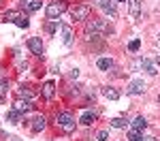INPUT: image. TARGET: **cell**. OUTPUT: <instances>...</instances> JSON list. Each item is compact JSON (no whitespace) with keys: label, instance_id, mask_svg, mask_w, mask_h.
Instances as JSON below:
<instances>
[{"label":"cell","instance_id":"obj_1","mask_svg":"<svg viewBox=\"0 0 160 141\" xmlns=\"http://www.w3.org/2000/svg\"><path fill=\"white\" fill-rule=\"evenodd\" d=\"M113 30H111L109 24H105L102 19H88L86 24V41H90V38H96L100 37V34H111Z\"/></svg>","mask_w":160,"mask_h":141},{"label":"cell","instance_id":"obj_2","mask_svg":"<svg viewBox=\"0 0 160 141\" xmlns=\"http://www.w3.org/2000/svg\"><path fill=\"white\" fill-rule=\"evenodd\" d=\"M66 9H68L66 0H51L49 4H47V9H45V17H47L49 22H58V17H60Z\"/></svg>","mask_w":160,"mask_h":141},{"label":"cell","instance_id":"obj_3","mask_svg":"<svg viewBox=\"0 0 160 141\" xmlns=\"http://www.w3.org/2000/svg\"><path fill=\"white\" fill-rule=\"evenodd\" d=\"M90 13H92V7L88 2H79L71 9V19L73 22H88L90 19Z\"/></svg>","mask_w":160,"mask_h":141},{"label":"cell","instance_id":"obj_4","mask_svg":"<svg viewBox=\"0 0 160 141\" xmlns=\"http://www.w3.org/2000/svg\"><path fill=\"white\" fill-rule=\"evenodd\" d=\"M56 124L62 126L66 133H71L75 128V115L71 113V111H62V113H58V118H56Z\"/></svg>","mask_w":160,"mask_h":141},{"label":"cell","instance_id":"obj_5","mask_svg":"<svg viewBox=\"0 0 160 141\" xmlns=\"http://www.w3.org/2000/svg\"><path fill=\"white\" fill-rule=\"evenodd\" d=\"M145 81L143 79H135V81H130L128 83V88H126V94H130V96H137V94H143L145 92Z\"/></svg>","mask_w":160,"mask_h":141},{"label":"cell","instance_id":"obj_6","mask_svg":"<svg viewBox=\"0 0 160 141\" xmlns=\"http://www.w3.org/2000/svg\"><path fill=\"white\" fill-rule=\"evenodd\" d=\"M28 49L32 51L34 56H41V53H43V49H45V47H43L41 37H30V38H28Z\"/></svg>","mask_w":160,"mask_h":141},{"label":"cell","instance_id":"obj_7","mask_svg":"<svg viewBox=\"0 0 160 141\" xmlns=\"http://www.w3.org/2000/svg\"><path fill=\"white\" fill-rule=\"evenodd\" d=\"M96 2V7H100L105 13H109L111 17H115L118 11H115V4H113V0H94Z\"/></svg>","mask_w":160,"mask_h":141},{"label":"cell","instance_id":"obj_8","mask_svg":"<svg viewBox=\"0 0 160 141\" xmlns=\"http://www.w3.org/2000/svg\"><path fill=\"white\" fill-rule=\"evenodd\" d=\"M13 109H15V111H19V113H28V111H32V109H34V105H32L30 101H26V98H19V101H15Z\"/></svg>","mask_w":160,"mask_h":141},{"label":"cell","instance_id":"obj_9","mask_svg":"<svg viewBox=\"0 0 160 141\" xmlns=\"http://www.w3.org/2000/svg\"><path fill=\"white\" fill-rule=\"evenodd\" d=\"M41 94H43L45 101H51L53 94H56V83H53V81H45V83H43V90H41Z\"/></svg>","mask_w":160,"mask_h":141},{"label":"cell","instance_id":"obj_10","mask_svg":"<svg viewBox=\"0 0 160 141\" xmlns=\"http://www.w3.org/2000/svg\"><path fill=\"white\" fill-rule=\"evenodd\" d=\"M17 94H19V98H26V101L34 98V90L30 88V86H19L17 88Z\"/></svg>","mask_w":160,"mask_h":141},{"label":"cell","instance_id":"obj_11","mask_svg":"<svg viewBox=\"0 0 160 141\" xmlns=\"http://www.w3.org/2000/svg\"><path fill=\"white\" fill-rule=\"evenodd\" d=\"M45 126H47V122H45V118H43V115H37V118L32 120V124H30V128H32L34 133H41Z\"/></svg>","mask_w":160,"mask_h":141},{"label":"cell","instance_id":"obj_12","mask_svg":"<svg viewBox=\"0 0 160 141\" xmlns=\"http://www.w3.org/2000/svg\"><path fill=\"white\" fill-rule=\"evenodd\" d=\"M79 122H81V124H86V126H90V124H94V122H96V113H94V111H83L81 118H79Z\"/></svg>","mask_w":160,"mask_h":141},{"label":"cell","instance_id":"obj_13","mask_svg":"<svg viewBox=\"0 0 160 141\" xmlns=\"http://www.w3.org/2000/svg\"><path fill=\"white\" fill-rule=\"evenodd\" d=\"M141 66L145 68V73H148V75H156V73H158L156 64L152 62V60H148V58H143V60H141Z\"/></svg>","mask_w":160,"mask_h":141},{"label":"cell","instance_id":"obj_14","mask_svg":"<svg viewBox=\"0 0 160 141\" xmlns=\"http://www.w3.org/2000/svg\"><path fill=\"white\" fill-rule=\"evenodd\" d=\"M102 94H105V98H111V101H118V98H120V90L111 88V86L102 88Z\"/></svg>","mask_w":160,"mask_h":141},{"label":"cell","instance_id":"obj_15","mask_svg":"<svg viewBox=\"0 0 160 141\" xmlns=\"http://www.w3.org/2000/svg\"><path fill=\"white\" fill-rule=\"evenodd\" d=\"M17 17H19V13H17V11H4V13H2V22H4V24H15Z\"/></svg>","mask_w":160,"mask_h":141},{"label":"cell","instance_id":"obj_16","mask_svg":"<svg viewBox=\"0 0 160 141\" xmlns=\"http://www.w3.org/2000/svg\"><path fill=\"white\" fill-rule=\"evenodd\" d=\"M141 13V0H130V17L137 19Z\"/></svg>","mask_w":160,"mask_h":141},{"label":"cell","instance_id":"obj_17","mask_svg":"<svg viewBox=\"0 0 160 141\" xmlns=\"http://www.w3.org/2000/svg\"><path fill=\"white\" fill-rule=\"evenodd\" d=\"M96 66H98L100 71H109V68H113V60L111 58H98Z\"/></svg>","mask_w":160,"mask_h":141},{"label":"cell","instance_id":"obj_18","mask_svg":"<svg viewBox=\"0 0 160 141\" xmlns=\"http://www.w3.org/2000/svg\"><path fill=\"white\" fill-rule=\"evenodd\" d=\"M24 7L28 13H34L41 9V0H28V2H24Z\"/></svg>","mask_w":160,"mask_h":141},{"label":"cell","instance_id":"obj_19","mask_svg":"<svg viewBox=\"0 0 160 141\" xmlns=\"http://www.w3.org/2000/svg\"><path fill=\"white\" fill-rule=\"evenodd\" d=\"M145 126H148V120L143 115H137L135 120H132V128H137V130H143Z\"/></svg>","mask_w":160,"mask_h":141},{"label":"cell","instance_id":"obj_20","mask_svg":"<svg viewBox=\"0 0 160 141\" xmlns=\"http://www.w3.org/2000/svg\"><path fill=\"white\" fill-rule=\"evenodd\" d=\"M62 41H64V45H71V43H73V32H71L68 26L62 28Z\"/></svg>","mask_w":160,"mask_h":141},{"label":"cell","instance_id":"obj_21","mask_svg":"<svg viewBox=\"0 0 160 141\" xmlns=\"http://www.w3.org/2000/svg\"><path fill=\"white\" fill-rule=\"evenodd\" d=\"M7 120H9L11 124H19V122H22V113H19V111H15V109H11V111L7 113Z\"/></svg>","mask_w":160,"mask_h":141},{"label":"cell","instance_id":"obj_22","mask_svg":"<svg viewBox=\"0 0 160 141\" xmlns=\"http://www.w3.org/2000/svg\"><path fill=\"white\" fill-rule=\"evenodd\" d=\"M126 124H128L126 118H113V120H111V126H113V128H124Z\"/></svg>","mask_w":160,"mask_h":141},{"label":"cell","instance_id":"obj_23","mask_svg":"<svg viewBox=\"0 0 160 141\" xmlns=\"http://www.w3.org/2000/svg\"><path fill=\"white\" fill-rule=\"evenodd\" d=\"M7 92H9V83H7V79H2L0 81V103L7 98Z\"/></svg>","mask_w":160,"mask_h":141},{"label":"cell","instance_id":"obj_24","mask_svg":"<svg viewBox=\"0 0 160 141\" xmlns=\"http://www.w3.org/2000/svg\"><path fill=\"white\" fill-rule=\"evenodd\" d=\"M15 26H19V28H28V26H30V22H28V15H22V13H19V17L15 19Z\"/></svg>","mask_w":160,"mask_h":141},{"label":"cell","instance_id":"obj_25","mask_svg":"<svg viewBox=\"0 0 160 141\" xmlns=\"http://www.w3.org/2000/svg\"><path fill=\"white\" fill-rule=\"evenodd\" d=\"M128 139H130V141H139V139H141V130H137V128L128 130Z\"/></svg>","mask_w":160,"mask_h":141},{"label":"cell","instance_id":"obj_26","mask_svg":"<svg viewBox=\"0 0 160 141\" xmlns=\"http://www.w3.org/2000/svg\"><path fill=\"white\" fill-rule=\"evenodd\" d=\"M139 47H141V41H139V38H135V41L128 43V49L130 51H139Z\"/></svg>","mask_w":160,"mask_h":141},{"label":"cell","instance_id":"obj_27","mask_svg":"<svg viewBox=\"0 0 160 141\" xmlns=\"http://www.w3.org/2000/svg\"><path fill=\"white\" fill-rule=\"evenodd\" d=\"M45 30H47L49 34H56V32H58V24H56V22H49V24L45 26Z\"/></svg>","mask_w":160,"mask_h":141},{"label":"cell","instance_id":"obj_28","mask_svg":"<svg viewBox=\"0 0 160 141\" xmlns=\"http://www.w3.org/2000/svg\"><path fill=\"white\" fill-rule=\"evenodd\" d=\"M96 139H98V141H107V139H109V133H107V130H100L98 135H96Z\"/></svg>","mask_w":160,"mask_h":141},{"label":"cell","instance_id":"obj_29","mask_svg":"<svg viewBox=\"0 0 160 141\" xmlns=\"http://www.w3.org/2000/svg\"><path fill=\"white\" fill-rule=\"evenodd\" d=\"M77 75H79V71H77V68H73V71L68 73V77H71V79H77Z\"/></svg>","mask_w":160,"mask_h":141},{"label":"cell","instance_id":"obj_30","mask_svg":"<svg viewBox=\"0 0 160 141\" xmlns=\"http://www.w3.org/2000/svg\"><path fill=\"white\" fill-rule=\"evenodd\" d=\"M139 141H156V137H141Z\"/></svg>","mask_w":160,"mask_h":141},{"label":"cell","instance_id":"obj_31","mask_svg":"<svg viewBox=\"0 0 160 141\" xmlns=\"http://www.w3.org/2000/svg\"><path fill=\"white\" fill-rule=\"evenodd\" d=\"M11 141H24V139H17V137H15V139H11Z\"/></svg>","mask_w":160,"mask_h":141},{"label":"cell","instance_id":"obj_32","mask_svg":"<svg viewBox=\"0 0 160 141\" xmlns=\"http://www.w3.org/2000/svg\"><path fill=\"white\" fill-rule=\"evenodd\" d=\"M156 45H160V38H156Z\"/></svg>","mask_w":160,"mask_h":141},{"label":"cell","instance_id":"obj_33","mask_svg":"<svg viewBox=\"0 0 160 141\" xmlns=\"http://www.w3.org/2000/svg\"><path fill=\"white\" fill-rule=\"evenodd\" d=\"M115 2H126V0H115Z\"/></svg>","mask_w":160,"mask_h":141},{"label":"cell","instance_id":"obj_34","mask_svg":"<svg viewBox=\"0 0 160 141\" xmlns=\"http://www.w3.org/2000/svg\"><path fill=\"white\" fill-rule=\"evenodd\" d=\"M2 2H4V0H0V4H2Z\"/></svg>","mask_w":160,"mask_h":141},{"label":"cell","instance_id":"obj_35","mask_svg":"<svg viewBox=\"0 0 160 141\" xmlns=\"http://www.w3.org/2000/svg\"><path fill=\"white\" fill-rule=\"evenodd\" d=\"M22 2H28V0H22Z\"/></svg>","mask_w":160,"mask_h":141},{"label":"cell","instance_id":"obj_36","mask_svg":"<svg viewBox=\"0 0 160 141\" xmlns=\"http://www.w3.org/2000/svg\"><path fill=\"white\" fill-rule=\"evenodd\" d=\"M158 101H160V94H158Z\"/></svg>","mask_w":160,"mask_h":141}]
</instances>
